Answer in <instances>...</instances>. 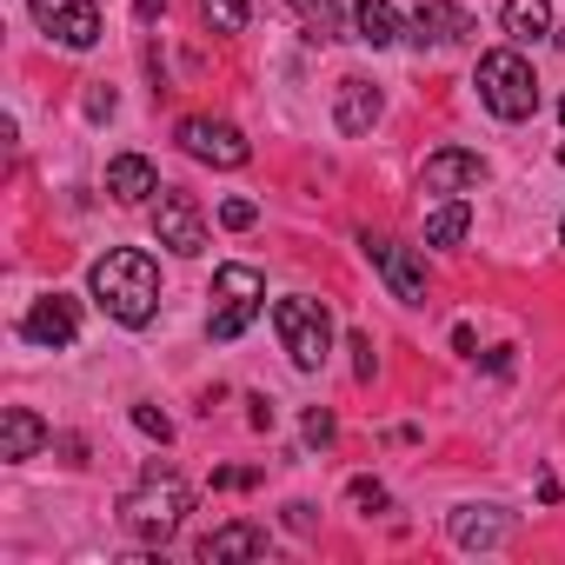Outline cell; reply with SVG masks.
<instances>
[{"instance_id": "8", "label": "cell", "mask_w": 565, "mask_h": 565, "mask_svg": "<svg viewBox=\"0 0 565 565\" xmlns=\"http://www.w3.org/2000/svg\"><path fill=\"white\" fill-rule=\"evenodd\" d=\"M28 8L61 47H94L100 41V8L94 0H28Z\"/></svg>"}, {"instance_id": "19", "label": "cell", "mask_w": 565, "mask_h": 565, "mask_svg": "<svg viewBox=\"0 0 565 565\" xmlns=\"http://www.w3.org/2000/svg\"><path fill=\"white\" fill-rule=\"evenodd\" d=\"M287 8L307 21L313 41H340V0H287Z\"/></svg>"}, {"instance_id": "23", "label": "cell", "mask_w": 565, "mask_h": 565, "mask_svg": "<svg viewBox=\"0 0 565 565\" xmlns=\"http://www.w3.org/2000/svg\"><path fill=\"white\" fill-rule=\"evenodd\" d=\"M353 505L360 512H386V486L380 479H353Z\"/></svg>"}, {"instance_id": "10", "label": "cell", "mask_w": 565, "mask_h": 565, "mask_svg": "<svg viewBox=\"0 0 565 565\" xmlns=\"http://www.w3.org/2000/svg\"><path fill=\"white\" fill-rule=\"evenodd\" d=\"M21 333L34 340V347H74V333H81V307L67 300V294H47V300H34V313L21 320Z\"/></svg>"}, {"instance_id": "15", "label": "cell", "mask_w": 565, "mask_h": 565, "mask_svg": "<svg viewBox=\"0 0 565 565\" xmlns=\"http://www.w3.org/2000/svg\"><path fill=\"white\" fill-rule=\"evenodd\" d=\"M259 552H266V532L246 525V519H239V525H220V532L200 539V558H206V565H220V558H259Z\"/></svg>"}, {"instance_id": "26", "label": "cell", "mask_w": 565, "mask_h": 565, "mask_svg": "<svg viewBox=\"0 0 565 565\" xmlns=\"http://www.w3.org/2000/svg\"><path fill=\"white\" fill-rule=\"evenodd\" d=\"M353 353H360V360H353V373H360V380H373V333H353Z\"/></svg>"}, {"instance_id": "2", "label": "cell", "mask_w": 565, "mask_h": 565, "mask_svg": "<svg viewBox=\"0 0 565 565\" xmlns=\"http://www.w3.org/2000/svg\"><path fill=\"white\" fill-rule=\"evenodd\" d=\"M186 486L173 479V472H147L127 499H120V525L140 539V545H167L173 532H180V519H186Z\"/></svg>"}, {"instance_id": "7", "label": "cell", "mask_w": 565, "mask_h": 565, "mask_svg": "<svg viewBox=\"0 0 565 565\" xmlns=\"http://www.w3.org/2000/svg\"><path fill=\"white\" fill-rule=\"evenodd\" d=\"M153 226H160V246H173V253H186V259L206 246V213H200L193 193H180V186H160Z\"/></svg>"}, {"instance_id": "1", "label": "cell", "mask_w": 565, "mask_h": 565, "mask_svg": "<svg viewBox=\"0 0 565 565\" xmlns=\"http://www.w3.org/2000/svg\"><path fill=\"white\" fill-rule=\"evenodd\" d=\"M94 300L120 320V327H147L160 307V273L140 246H114L107 259H94Z\"/></svg>"}, {"instance_id": "25", "label": "cell", "mask_w": 565, "mask_h": 565, "mask_svg": "<svg viewBox=\"0 0 565 565\" xmlns=\"http://www.w3.org/2000/svg\"><path fill=\"white\" fill-rule=\"evenodd\" d=\"M134 426H140V433H153V439H173L167 413H153V406H134Z\"/></svg>"}, {"instance_id": "14", "label": "cell", "mask_w": 565, "mask_h": 565, "mask_svg": "<svg viewBox=\"0 0 565 565\" xmlns=\"http://www.w3.org/2000/svg\"><path fill=\"white\" fill-rule=\"evenodd\" d=\"M107 193H114L120 206H140L147 193H160V173H153V160H147V153H120V160L107 167Z\"/></svg>"}, {"instance_id": "5", "label": "cell", "mask_w": 565, "mask_h": 565, "mask_svg": "<svg viewBox=\"0 0 565 565\" xmlns=\"http://www.w3.org/2000/svg\"><path fill=\"white\" fill-rule=\"evenodd\" d=\"M259 307H266V279L253 266H220L213 273V320H206V333L213 340H239Z\"/></svg>"}, {"instance_id": "28", "label": "cell", "mask_w": 565, "mask_h": 565, "mask_svg": "<svg viewBox=\"0 0 565 565\" xmlns=\"http://www.w3.org/2000/svg\"><path fill=\"white\" fill-rule=\"evenodd\" d=\"M87 114H94V120L114 114V87H94V94H87Z\"/></svg>"}, {"instance_id": "27", "label": "cell", "mask_w": 565, "mask_h": 565, "mask_svg": "<svg viewBox=\"0 0 565 565\" xmlns=\"http://www.w3.org/2000/svg\"><path fill=\"white\" fill-rule=\"evenodd\" d=\"M307 439H320V446H327V439H333V413H320V406H313V413H307Z\"/></svg>"}, {"instance_id": "30", "label": "cell", "mask_w": 565, "mask_h": 565, "mask_svg": "<svg viewBox=\"0 0 565 565\" xmlns=\"http://www.w3.org/2000/svg\"><path fill=\"white\" fill-rule=\"evenodd\" d=\"M558 114H565V100H558Z\"/></svg>"}, {"instance_id": "6", "label": "cell", "mask_w": 565, "mask_h": 565, "mask_svg": "<svg viewBox=\"0 0 565 565\" xmlns=\"http://www.w3.org/2000/svg\"><path fill=\"white\" fill-rule=\"evenodd\" d=\"M180 147H186L193 160H206V167H246V160H253L246 134H239L233 120H213V114H186V120H180Z\"/></svg>"}, {"instance_id": "12", "label": "cell", "mask_w": 565, "mask_h": 565, "mask_svg": "<svg viewBox=\"0 0 565 565\" xmlns=\"http://www.w3.org/2000/svg\"><path fill=\"white\" fill-rule=\"evenodd\" d=\"M479 180H486V160L479 153H459V147H446V153H433L419 167V186L426 193H459V186H479Z\"/></svg>"}, {"instance_id": "17", "label": "cell", "mask_w": 565, "mask_h": 565, "mask_svg": "<svg viewBox=\"0 0 565 565\" xmlns=\"http://www.w3.org/2000/svg\"><path fill=\"white\" fill-rule=\"evenodd\" d=\"M353 28L366 47H393L399 41V14H393V0H360L353 8Z\"/></svg>"}, {"instance_id": "20", "label": "cell", "mask_w": 565, "mask_h": 565, "mask_svg": "<svg viewBox=\"0 0 565 565\" xmlns=\"http://www.w3.org/2000/svg\"><path fill=\"white\" fill-rule=\"evenodd\" d=\"M466 226H472V206H466V200H452V206H439V213L426 220V239H433V246H459V239H466Z\"/></svg>"}, {"instance_id": "16", "label": "cell", "mask_w": 565, "mask_h": 565, "mask_svg": "<svg viewBox=\"0 0 565 565\" xmlns=\"http://www.w3.org/2000/svg\"><path fill=\"white\" fill-rule=\"evenodd\" d=\"M41 446H47V426L28 406H8V419H0V459H34Z\"/></svg>"}, {"instance_id": "3", "label": "cell", "mask_w": 565, "mask_h": 565, "mask_svg": "<svg viewBox=\"0 0 565 565\" xmlns=\"http://www.w3.org/2000/svg\"><path fill=\"white\" fill-rule=\"evenodd\" d=\"M479 100H486L499 120H532V114H539L532 61H525L519 47H492V54H479Z\"/></svg>"}, {"instance_id": "18", "label": "cell", "mask_w": 565, "mask_h": 565, "mask_svg": "<svg viewBox=\"0 0 565 565\" xmlns=\"http://www.w3.org/2000/svg\"><path fill=\"white\" fill-rule=\"evenodd\" d=\"M505 34L512 41H545L552 34V0H505Z\"/></svg>"}, {"instance_id": "13", "label": "cell", "mask_w": 565, "mask_h": 565, "mask_svg": "<svg viewBox=\"0 0 565 565\" xmlns=\"http://www.w3.org/2000/svg\"><path fill=\"white\" fill-rule=\"evenodd\" d=\"M333 120H340V134H366L380 120V87L360 81V74H347L340 81V100H333Z\"/></svg>"}, {"instance_id": "24", "label": "cell", "mask_w": 565, "mask_h": 565, "mask_svg": "<svg viewBox=\"0 0 565 565\" xmlns=\"http://www.w3.org/2000/svg\"><path fill=\"white\" fill-rule=\"evenodd\" d=\"M220 220L239 233V226H253V220H259V206H253V200H226V206H220Z\"/></svg>"}, {"instance_id": "11", "label": "cell", "mask_w": 565, "mask_h": 565, "mask_svg": "<svg viewBox=\"0 0 565 565\" xmlns=\"http://www.w3.org/2000/svg\"><path fill=\"white\" fill-rule=\"evenodd\" d=\"M472 34V14L452 8V0H419V14H413V41L419 47H452Z\"/></svg>"}, {"instance_id": "29", "label": "cell", "mask_w": 565, "mask_h": 565, "mask_svg": "<svg viewBox=\"0 0 565 565\" xmlns=\"http://www.w3.org/2000/svg\"><path fill=\"white\" fill-rule=\"evenodd\" d=\"M140 8V21H153V14H167V0H134Z\"/></svg>"}, {"instance_id": "21", "label": "cell", "mask_w": 565, "mask_h": 565, "mask_svg": "<svg viewBox=\"0 0 565 565\" xmlns=\"http://www.w3.org/2000/svg\"><path fill=\"white\" fill-rule=\"evenodd\" d=\"M200 8H206V21H213V34H239L246 28V0H200Z\"/></svg>"}, {"instance_id": "4", "label": "cell", "mask_w": 565, "mask_h": 565, "mask_svg": "<svg viewBox=\"0 0 565 565\" xmlns=\"http://www.w3.org/2000/svg\"><path fill=\"white\" fill-rule=\"evenodd\" d=\"M273 327H279V347H287V360L300 366V373H320L327 366V353H333V313H327V300H279L273 307Z\"/></svg>"}, {"instance_id": "9", "label": "cell", "mask_w": 565, "mask_h": 565, "mask_svg": "<svg viewBox=\"0 0 565 565\" xmlns=\"http://www.w3.org/2000/svg\"><path fill=\"white\" fill-rule=\"evenodd\" d=\"M366 259L380 266V279L393 287V300H406V307H419V300H426V259H419L413 246H393V239H366Z\"/></svg>"}, {"instance_id": "22", "label": "cell", "mask_w": 565, "mask_h": 565, "mask_svg": "<svg viewBox=\"0 0 565 565\" xmlns=\"http://www.w3.org/2000/svg\"><path fill=\"white\" fill-rule=\"evenodd\" d=\"M452 532H459V545H492L505 525L499 519H452Z\"/></svg>"}]
</instances>
